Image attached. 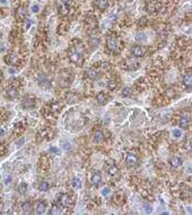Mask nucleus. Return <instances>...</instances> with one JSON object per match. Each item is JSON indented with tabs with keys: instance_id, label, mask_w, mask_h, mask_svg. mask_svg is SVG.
<instances>
[{
	"instance_id": "obj_1",
	"label": "nucleus",
	"mask_w": 192,
	"mask_h": 215,
	"mask_svg": "<svg viewBox=\"0 0 192 215\" xmlns=\"http://www.w3.org/2000/svg\"><path fill=\"white\" fill-rule=\"evenodd\" d=\"M83 44L79 45H74L71 47L69 52H68V57H69V60H70L72 64H75L76 66H83V61H84V58H83Z\"/></svg>"
},
{
	"instance_id": "obj_2",
	"label": "nucleus",
	"mask_w": 192,
	"mask_h": 215,
	"mask_svg": "<svg viewBox=\"0 0 192 215\" xmlns=\"http://www.w3.org/2000/svg\"><path fill=\"white\" fill-rule=\"evenodd\" d=\"M74 75L70 69H62L58 75V84L61 87H68L72 82Z\"/></svg>"
},
{
	"instance_id": "obj_3",
	"label": "nucleus",
	"mask_w": 192,
	"mask_h": 215,
	"mask_svg": "<svg viewBox=\"0 0 192 215\" xmlns=\"http://www.w3.org/2000/svg\"><path fill=\"white\" fill-rule=\"evenodd\" d=\"M106 47L113 53L119 52L120 51V48H121L119 38H116L115 35H108V39H106Z\"/></svg>"
},
{
	"instance_id": "obj_4",
	"label": "nucleus",
	"mask_w": 192,
	"mask_h": 215,
	"mask_svg": "<svg viewBox=\"0 0 192 215\" xmlns=\"http://www.w3.org/2000/svg\"><path fill=\"white\" fill-rule=\"evenodd\" d=\"M139 164V157L135 152H129L125 156V165L129 169H135Z\"/></svg>"
},
{
	"instance_id": "obj_5",
	"label": "nucleus",
	"mask_w": 192,
	"mask_h": 215,
	"mask_svg": "<svg viewBox=\"0 0 192 215\" xmlns=\"http://www.w3.org/2000/svg\"><path fill=\"white\" fill-rule=\"evenodd\" d=\"M36 105V101H35V97L32 95H25L22 100V106H23L25 110H31L35 108Z\"/></svg>"
},
{
	"instance_id": "obj_6",
	"label": "nucleus",
	"mask_w": 192,
	"mask_h": 215,
	"mask_svg": "<svg viewBox=\"0 0 192 215\" xmlns=\"http://www.w3.org/2000/svg\"><path fill=\"white\" fill-rule=\"evenodd\" d=\"M88 43L91 45L92 49H96L101 43V39H100V35H98L97 31H92L91 34H89V38H88Z\"/></svg>"
},
{
	"instance_id": "obj_7",
	"label": "nucleus",
	"mask_w": 192,
	"mask_h": 215,
	"mask_svg": "<svg viewBox=\"0 0 192 215\" xmlns=\"http://www.w3.org/2000/svg\"><path fill=\"white\" fill-rule=\"evenodd\" d=\"M58 201L60 203L63 207H70L71 204H72V198H71L70 195L68 194H61L58 198Z\"/></svg>"
},
{
	"instance_id": "obj_8",
	"label": "nucleus",
	"mask_w": 192,
	"mask_h": 215,
	"mask_svg": "<svg viewBox=\"0 0 192 215\" xmlns=\"http://www.w3.org/2000/svg\"><path fill=\"white\" fill-rule=\"evenodd\" d=\"M131 55L133 56L135 58H141V57H144V55H145V49H144V47H141V45H139V44L133 45L131 48Z\"/></svg>"
},
{
	"instance_id": "obj_9",
	"label": "nucleus",
	"mask_w": 192,
	"mask_h": 215,
	"mask_svg": "<svg viewBox=\"0 0 192 215\" xmlns=\"http://www.w3.org/2000/svg\"><path fill=\"white\" fill-rule=\"evenodd\" d=\"M37 84L43 87V89H49L51 86V81L49 79V77L45 75H39L37 77Z\"/></svg>"
},
{
	"instance_id": "obj_10",
	"label": "nucleus",
	"mask_w": 192,
	"mask_h": 215,
	"mask_svg": "<svg viewBox=\"0 0 192 215\" xmlns=\"http://www.w3.org/2000/svg\"><path fill=\"white\" fill-rule=\"evenodd\" d=\"M85 72H86V76L89 79H92V81H97L101 77V72L95 68H88Z\"/></svg>"
},
{
	"instance_id": "obj_11",
	"label": "nucleus",
	"mask_w": 192,
	"mask_h": 215,
	"mask_svg": "<svg viewBox=\"0 0 192 215\" xmlns=\"http://www.w3.org/2000/svg\"><path fill=\"white\" fill-rule=\"evenodd\" d=\"M6 96L9 100H16V99H18V96H19V92L17 91L16 87L9 86L6 91Z\"/></svg>"
},
{
	"instance_id": "obj_12",
	"label": "nucleus",
	"mask_w": 192,
	"mask_h": 215,
	"mask_svg": "<svg viewBox=\"0 0 192 215\" xmlns=\"http://www.w3.org/2000/svg\"><path fill=\"white\" fill-rule=\"evenodd\" d=\"M18 56L16 53H9V55L6 56V58H5V61L7 62V65L9 66H15L18 64Z\"/></svg>"
},
{
	"instance_id": "obj_13",
	"label": "nucleus",
	"mask_w": 192,
	"mask_h": 215,
	"mask_svg": "<svg viewBox=\"0 0 192 215\" xmlns=\"http://www.w3.org/2000/svg\"><path fill=\"white\" fill-rule=\"evenodd\" d=\"M47 211V204L43 201H39L35 204V213L36 214H44Z\"/></svg>"
},
{
	"instance_id": "obj_14",
	"label": "nucleus",
	"mask_w": 192,
	"mask_h": 215,
	"mask_svg": "<svg viewBox=\"0 0 192 215\" xmlns=\"http://www.w3.org/2000/svg\"><path fill=\"white\" fill-rule=\"evenodd\" d=\"M96 102H97L100 105H105V104L108 102V96L106 95L104 92H100L97 95H96Z\"/></svg>"
},
{
	"instance_id": "obj_15",
	"label": "nucleus",
	"mask_w": 192,
	"mask_h": 215,
	"mask_svg": "<svg viewBox=\"0 0 192 215\" xmlns=\"http://www.w3.org/2000/svg\"><path fill=\"white\" fill-rule=\"evenodd\" d=\"M183 86L186 87V89L188 91H191V87H192V76H191V72H188L186 75H184L183 77Z\"/></svg>"
},
{
	"instance_id": "obj_16",
	"label": "nucleus",
	"mask_w": 192,
	"mask_h": 215,
	"mask_svg": "<svg viewBox=\"0 0 192 215\" xmlns=\"http://www.w3.org/2000/svg\"><path fill=\"white\" fill-rule=\"evenodd\" d=\"M16 18H17V21H25L27 18V11L25 8L23 7H19V8H17V10H16Z\"/></svg>"
},
{
	"instance_id": "obj_17",
	"label": "nucleus",
	"mask_w": 192,
	"mask_h": 215,
	"mask_svg": "<svg viewBox=\"0 0 192 215\" xmlns=\"http://www.w3.org/2000/svg\"><path fill=\"white\" fill-rule=\"evenodd\" d=\"M62 209H63V206L58 201V203H54L53 205H52V207H51L50 209V214L52 215H59L62 213Z\"/></svg>"
},
{
	"instance_id": "obj_18",
	"label": "nucleus",
	"mask_w": 192,
	"mask_h": 215,
	"mask_svg": "<svg viewBox=\"0 0 192 215\" xmlns=\"http://www.w3.org/2000/svg\"><path fill=\"white\" fill-rule=\"evenodd\" d=\"M169 163L172 167H175V169H176V167H181V165H182V160H181V157L174 155V156L170 157Z\"/></svg>"
},
{
	"instance_id": "obj_19",
	"label": "nucleus",
	"mask_w": 192,
	"mask_h": 215,
	"mask_svg": "<svg viewBox=\"0 0 192 215\" xmlns=\"http://www.w3.org/2000/svg\"><path fill=\"white\" fill-rule=\"evenodd\" d=\"M91 181H92V184H93L94 187H98V186L101 184V182H102L101 173H98V172H94V173L92 174Z\"/></svg>"
},
{
	"instance_id": "obj_20",
	"label": "nucleus",
	"mask_w": 192,
	"mask_h": 215,
	"mask_svg": "<svg viewBox=\"0 0 192 215\" xmlns=\"http://www.w3.org/2000/svg\"><path fill=\"white\" fill-rule=\"evenodd\" d=\"M106 172H108L110 176H116V174H118L119 169L114 164V162H110V164L106 165Z\"/></svg>"
},
{
	"instance_id": "obj_21",
	"label": "nucleus",
	"mask_w": 192,
	"mask_h": 215,
	"mask_svg": "<svg viewBox=\"0 0 192 215\" xmlns=\"http://www.w3.org/2000/svg\"><path fill=\"white\" fill-rule=\"evenodd\" d=\"M93 140L95 143H102L104 140V133L102 130H95L93 134Z\"/></svg>"
},
{
	"instance_id": "obj_22",
	"label": "nucleus",
	"mask_w": 192,
	"mask_h": 215,
	"mask_svg": "<svg viewBox=\"0 0 192 215\" xmlns=\"http://www.w3.org/2000/svg\"><path fill=\"white\" fill-rule=\"evenodd\" d=\"M190 125V118L189 116H182L180 118V121H179V126L182 128V129H186Z\"/></svg>"
},
{
	"instance_id": "obj_23",
	"label": "nucleus",
	"mask_w": 192,
	"mask_h": 215,
	"mask_svg": "<svg viewBox=\"0 0 192 215\" xmlns=\"http://www.w3.org/2000/svg\"><path fill=\"white\" fill-rule=\"evenodd\" d=\"M95 5H96V7H97L98 9L104 10V9H106V8L108 7V0H96Z\"/></svg>"
},
{
	"instance_id": "obj_24",
	"label": "nucleus",
	"mask_w": 192,
	"mask_h": 215,
	"mask_svg": "<svg viewBox=\"0 0 192 215\" xmlns=\"http://www.w3.org/2000/svg\"><path fill=\"white\" fill-rule=\"evenodd\" d=\"M78 101V96L75 94V93L72 92H69L67 94V102L69 103V104H74V103H76Z\"/></svg>"
},
{
	"instance_id": "obj_25",
	"label": "nucleus",
	"mask_w": 192,
	"mask_h": 215,
	"mask_svg": "<svg viewBox=\"0 0 192 215\" xmlns=\"http://www.w3.org/2000/svg\"><path fill=\"white\" fill-rule=\"evenodd\" d=\"M49 189H50V184H49V181H45V180L41 181L40 186H39V190L45 192V191H47Z\"/></svg>"
},
{
	"instance_id": "obj_26",
	"label": "nucleus",
	"mask_w": 192,
	"mask_h": 215,
	"mask_svg": "<svg viewBox=\"0 0 192 215\" xmlns=\"http://www.w3.org/2000/svg\"><path fill=\"white\" fill-rule=\"evenodd\" d=\"M22 211L24 213H26V214H28L32 211V204H31L30 201H24L23 204H22Z\"/></svg>"
},
{
	"instance_id": "obj_27",
	"label": "nucleus",
	"mask_w": 192,
	"mask_h": 215,
	"mask_svg": "<svg viewBox=\"0 0 192 215\" xmlns=\"http://www.w3.org/2000/svg\"><path fill=\"white\" fill-rule=\"evenodd\" d=\"M71 186L74 189H80L81 188V181L79 178H74L72 180H71Z\"/></svg>"
},
{
	"instance_id": "obj_28",
	"label": "nucleus",
	"mask_w": 192,
	"mask_h": 215,
	"mask_svg": "<svg viewBox=\"0 0 192 215\" xmlns=\"http://www.w3.org/2000/svg\"><path fill=\"white\" fill-rule=\"evenodd\" d=\"M136 41L140 42V43H142V42H146V41H147V36H146V34H145V33H142V32H140V33H137V34H136Z\"/></svg>"
},
{
	"instance_id": "obj_29",
	"label": "nucleus",
	"mask_w": 192,
	"mask_h": 215,
	"mask_svg": "<svg viewBox=\"0 0 192 215\" xmlns=\"http://www.w3.org/2000/svg\"><path fill=\"white\" fill-rule=\"evenodd\" d=\"M17 190H18V192H19L20 195H26L27 184H25V182H22V184H19V186H18V188H17Z\"/></svg>"
},
{
	"instance_id": "obj_30",
	"label": "nucleus",
	"mask_w": 192,
	"mask_h": 215,
	"mask_svg": "<svg viewBox=\"0 0 192 215\" xmlns=\"http://www.w3.org/2000/svg\"><path fill=\"white\" fill-rule=\"evenodd\" d=\"M116 86H118V83H116L115 79H110L108 82V89H111V91L116 89Z\"/></svg>"
},
{
	"instance_id": "obj_31",
	"label": "nucleus",
	"mask_w": 192,
	"mask_h": 215,
	"mask_svg": "<svg viewBox=\"0 0 192 215\" xmlns=\"http://www.w3.org/2000/svg\"><path fill=\"white\" fill-rule=\"evenodd\" d=\"M121 95L123 96V97H128V96H130L131 95V89H129V87H125V89H122Z\"/></svg>"
},
{
	"instance_id": "obj_32",
	"label": "nucleus",
	"mask_w": 192,
	"mask_h": 215,
	"mask_svg": "<svg viewBox=\"0 0 192 215\" xmlns=\"http://www.w3.org/2000/svg\"><path fill=\"white\" fill-rule=\"evenodd\" d=\"M181 136H182V131H181L180 129L173 130V137H174V138H180Z\"/></svg>"
},
{
	"instance_id": "obj_33",
	"label": "nucleus",
	"mask_w": 192,
	"mask_h": 215,
	"mask_svg": "<svg viewBox=\"0 0 192 215\" xmlns=\"http://www.w3.org/2000/svg\"><path fill=\"white\" fill-rule=\"evenodd\" d=\"M110 192H111V189L108 187H104L102 189V195H103V196H108Z\"/></svg>"
},
{
	"instance_id": "obj_34",
	"label": "nucleus",
	"mask_w": 192,
	"mask_h": 215,
	"mask_svg": "<svg viewBox=\"0 0 192 215\" xmlns=\"http://www.w3.org/2000/svg\"><path fill=\"white\" fill-rule=\"evenodd\" d=\"M39 11H40V6H39V5H33V6H32V13L37 14Z\"/></svg>"
},
{
	"instance_id": "obj_35",
	"label": "nucleus",
	"mask_w": 192,
	"mask_h": 215,
	"mask_svg": "<svg viewBox=\"0 0 192 215\" xmlns=\"http://www.w3.org/2000/svg\"><path fill=\"white\" fill-rule=\"evenodd\" d=\"M50 152H51V153H53V154H60V150H59L58 147H55V146L50 147Z\"/></svg>"
},
{
	"instance_id": "obj_36",
	"label": "nucleus",
	"mask_w": 192,
	"mask_h": 215,
	"mask_svg": "<svg viewBox=\"0 0 192 215\" xmlns=\"http://www.w3.org/2000/svg\"><path fill=\"white\" fill-rule=\"evenodd\" d=\"M152 206H150V205L149 204H145V212L146 213H147V214H148V213H152Z\"/></svg>"
},
{
	"instance_id": "obj_37",
	"label": "nucleus",
	"mask_w": 192,
	"mask_h": 215,
	"mask_svg": "<svg viewBox=\"0 0 192 215\" xmlns=\"http://www.w3.org/2000/svg\"><path fill=\"white\" fill-rule=\"evenodd\" d=\"M60 1L64 5V6H67V7L71 4V2H72V0H60Z\"/></svg>"
},
{
	"instance_id": "obj_38",
	"label": "nucleus",
	"mask_w": 192,
	"mask_h": 215,
	"mask_svg": "<svg viewBox=\"0 0 192 215\" xmlns=\"http://www.w3.org/2000/svg\"><path fill=\"white\" fill-rule=\"evenodd\" d=\"M63 148H64V150H70V148H71L70 143H63Z\"/></svg>"
},
{
	"instance_id": "obj_39",
	"label": "nucleus",
	"mask_w": 192,
	"mask_h": 215,
	"mask_svg": "<svg viewBox=\"0 0 192 215\" xmlns=\"http://www.w3.org/2000/svg\"><path fill=\"white\" fill-rule=\"evenodd\" d=\"M10 182H11V177H10V176H8V177H7L6 179H5V184H9Z\"/></svg>"
},
{
	"instance_id": "obj_40",
	"label": "nucleus",
	"mask_w": 192,
	"mask_h": 215,
	"mask_svg": "<svg viewBox=\"0 0 192 215\" xmlns=\"http://www.w3.org/2000/svg\"><path fill=\"white\" fill-rule=\"evenodd\" d=\"M8 72H9V74H11V75H15L17 72V70L15 68H9L8 69Z\"/></svg>"
},
{
	"instance_id": "obj_41",
	"label": "nucleus",
	"mask_w": 192,
	"mask_h": 215,
	"mask_svg": "<svg viewBox=\"0 0 192 215\" xmlns=\"http://www.w3.org/2000/svg\"><path fill=\"white\" fill-rule=\"evenodd\" d=\"M3 134H5V129H3V128H0V137L2 136Z\"/></svg>"
},
{
	"instance_id": "obj_42",
	"label": "nucleus",
	"mask_w": 192,
	"mask_h": 215,
	"mask_svg": "<svg viewBox=\"0 0 192 215\" xmlns=\"http://www.w3.org/2000/svg\"><path fill=\"white\" fill-rule=\"evenodd\" d=\"M0 2H1L2 5H7L8 4V0H0Z\"/></svg>"
},
{
	"instance_id": "obj_43",
	"label": "nucleus",
	"mask_w": 192,
	"mask_h": 215,
	"mask_svg": "<svg viewBox=\"0 0 192 215\" xmlns=\"http://www.w3.org/2000/svg\"><path fill=\"white\" fill-rule=\"evenodd\" d=\"M0 179H1V176H0Z\"/></svg>"
}]
</instances>
